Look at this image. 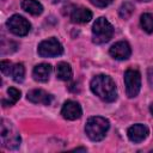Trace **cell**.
I'll use <instances>...</instances> for the list:
<instances>
[{
  "mask_svg": "<svg viewBox=\"0 0 153 153\" xmlns=\"http://www.w3.org/2000/svg\"><path fill=\"white\" fill-rule=\"evenodd\" d=\"M91 91L104 102H114L117 98V90L114 80L104 74H99L91 80Z\"/></svg>",
  "mask_w": 153,
  "mask_h": 153,
  "instance_id": "6da1fadb",
  "label": "cell"
},
{
  "mask_svg": "<svg viewBox=\"0 0 153 153\" xmlns=\"http://www.w3.org/2000/svg\"><path fill=\"white\" fill-rule=\"evenodd\" d=\"M109 121L100 116L90 117L85 126V133L92 141H100L109 130Z\"/></svg>",
  "mask_w": 153,
  "mask_h": 153,
  "instance_id": "7a4b0ae2",
  "label": "cell"
},
{
  "mask_svg": "<svg viewBox=\"0 0 153 153\" xmlns=\"http://www.w3.org/2000/svg\"><path fill=\"white\" fill-rule=\"evenodd\" d=\"M114 35V27L104 17L98 18L92 26V39L96 44L106 43Z\"/></svg>",
  "mask_w": 153,
  "mask_h": 153,
  "instance_id": "3957f363",
  "label": "cell"
},
{
  "mask_svg": "<svg viewBox=\"0 0 153 153\" xmlns=\"http://www.w3.org/2000/svg\"><path fill=\"white\" fill-rule=\"evenodd\" d=\"M1 140L4 147L8 149H16L20 145V136L18 131L12 127V124L2 120L1 122Z\"/></svg>",
  "mask_w": 153,
  "mask_h": 153,
  "instance_id": "277c9868",
  "label": "cell"
},
{
  "mask_svg": "<svg viewBox=\"0 0 153 153\" xmlns=\"http://www.w3.org/2000/svg\"><path fill=\"white\" fill-rule=\"evenodd\" d=\"M124 85L129 98L136 97L141 88V74L139 71L129 68L124 73Z\"/></svg>",
  "mask_w": 153,
  "mask_h": 153,
  "instance_id": "5b68a950",
  "label": "cell"
},
{
  "mask_svg": "<svg viewBox=\"0 0 153 153\" xmlns=\"http://www.w3.org/2000/svg\"><path fill=\"white\" fill-rule=\"evenodd\" d=\"M37 51H38V55L42 57H53V56L61 55L63 53V48L56 38L51 37V38L42 41L38 44Z\"/></svg>",
  "mask_w": 153,
  "mask_h": 153,
  "instance_id": "8992f818",
  "label": "cell"
},
{
  "mask_svg": "<svg viewBox=\"0 0 153 153\" xmlns=\"http://www.w3.org/2000/svg\"><path fill=\"white\" fill-rule=\"evenodd\" d=\"M6 25H7L8 30H10L12 33L17 35V36H25V35L29 33V31H30V29H31L30 23H29L24 17H22V16H19V14L12 16V17L7 20Z\"/></svg>",
  "mask_w": 153,
  "mask_h": 153,
  "instance_id": "52a82bcc",
  "label": "cell"
},
{
  "mask_svg": "<svg viewBox=\"0 0 153 153\" xmlns=\"http://www.w3.org/2000/svg\"><path fill=\"white\" fill-rule=\"evenodd\" d=\"M81 114H82L81 106L79 105V103L74 100H67L61 109V115L63 116V118L69 120V121L78 120L81 116Z\"/></svg>",
  "mask_w": 153,
  "mask_h": 153,
  "instance_id": "ba28073f",
  "label": "cell"
},
{
  "mask_svg": "<svg viewBox=\"0 0 153 153\" xmlns=\"http://www.w3.org/2000/svg\"><path fill=\"white\" fill-rule=\"evenodd\" d=\"M109 53L116 60H127L131 54V49L126 41H120L110 48Z\"/></svg>",
  "mask_w": 153,
  "mask_h": 153,
  "instance_id": "9c48e42d",
  "label": "cell"
},
{
  "mask_svg": "<svg viewBox=\"0 0 153 153\" xmlns=\"http://www.w3.org/2000/svg\"><path fill=\"white\" fill-rule=\"evenodd\" d=\"M26 98L31 103L44 104V105H49L51 103V99H53V97L48 92H45L43 90H39V88H35V90L29 91L27 94H26Z\"/></svg>",
  "mask_w": 153,
  "mask_h": 153,
  "instance_id": "30bf717a",
  "label": "cell"
},
{
  "mask_svg": "<svg viewBox=\"0 0 153 153\" xmlns=\"http://www.w3.org/2000/svg\"><path fill=\"white\" fill-rule=\"evenodd\" d=\"M127 134H128V137H129L130 141L137 143V142L143 141L147 137V135H148V128L146 126H143V124L137 123V124H134V126L129 127Z\"/></svg>",
  "mask_w": 153,
  "mask_h": 153,
  "instance_id": "8fae6325",
  "label": "cell"
},
{
  "mask_svg": "<svg viewBox=\"0 0 153 153\" xmlns=\"http://www.w3.org/2000/svg\"><path fill=\"white\" fill-rule=\"evenodd\" d=\"M69 17H71V20L73 23L85 24L92 19V12L85 7H75L74 10H72Z\"/></svg>",
  "mask_w": 153,
  "mask_h": 153,
  "instance_id": "7c38bea8",
  "label": "cell"
},
{
  "mask_svg": "<svg viewBox=\"0 0 153 153\" xmlns=\"http://www.w3.org/2000/svg\"><path fill=\"white\" fill-rule=\"evenodd\" d=\"M51 74V66L49 63H39L35 66L32 71V76L36 81L45 82Z\"/></svg>",
  "mask_w": 153,
  "mask_h": 153,
  "instance_id": "4fadbf2b",
  "label": "cell"
},
{
  "mask_svg": "<svg viewBox=\"0 0 153 153\" xmlns=\"http://www.w3.org/2000/svg\"><path fill=\"white\" fill-rule=\"evenodd\" d=\"M20 6L25 12L32 16H38L43 12V6L37 0H23Z\"/></svg>",
  "mask_w": 153,
  "mask_h": 153,
  "instance_id": "5bb4252c",
  "label": "cell"
},
{
  "mask_svg": "<svg viewBox=\"0 0 153 153\" xmlns=\"http://www.w3.org/2000/svg\"><path fill=\"white\" fill-rule=\"evenodd\" d=\"M56 75L60 80L67 81L72 78V68L67 62H60L56 67Z\"/></svg>",
  "mask_w": 153,
  "mask_h": 153,
  "instance_id": "9a60e30c",
  "label": "cell"
},
{
  "mask_svg": "<svg viewBox=\"0 0 153 153\" xmlns=\"http://www.w3.org/2000/svg\"><path fill=\"white\" fill-rule=\"evenodd\" d=\"M11 75L14 81L22 82L25 76V68H24L23 63H16L11 69Z\"/></svg>",
  "mask_w": 153,
  "mask_h": 153,
  "instance_id": "2e32d148",
  "label": "cell"
},
{
  "mask_svg": "<svg viewBox=\"0 0 153 153\" xmlns=\"http://www.w3.org/2000/svg\"><path fill=\"white\" fill-rule=\"evenodd\" d=\"M7 94H8V99H4L2 100V104L4 106H8V105H13L14 103H17L20 98V91L14 88V87H10L7 90Z\"/></svg>",
  "mask_w": 153,
  "mask_h": 153,
  "instance_id": "e0dca14e",
  "label": "cell"
},
{
  "mask_svg": "<svg viewBox=\"0 0 153 153\" xmlns=\"http://www.w3.org/2000/svg\"><path fill=\"white\" fill-rule=\"evenodd\" d=\"M140 24H141V27L147 33H152L153 32V16L151 13H143L141 16Z\"/></svg>",
  "mask_w": 153,
  "mask_h": 153,
  "instance_id": "ac0fdd59",
  "label": "cell"
},
{
  "mask_svg": "<svg viewBox=\"0 0 153 153\" xmlns=\"http://www.w3.org/2000/svg\"><path fill=\"white\" fill-rule=\"evenodd\" d=\"M133 12H134V6H133V4L128 2V1L127 2H123L121 5L120 10H118V14L123 19H128L133 14Z\"/></svg>",
  "mask_w": 153,
  "mask_h": 153,
  "instance_id": "d6986e66",
  "label": "cell"
},
{
  "mask_svg": "<svg viewBox=\"0 0 153 153\" xmlns=\"http://www.w3.org/2000/svg\"><path fill=\"white\" fill-rule=\"evenodd\" d=\"M0 68H1V72L4 74H10L12 67H11V62L7 61V60H2L1 63H0Z\"/></svg>",
  "mask_w": 153,
  "mask_h": 153,
  "instance_id": "ffe728a7",
  "label": "cell"
},
{
  "mask_svg": "<svg viewBox=\"0 0 153 153\" xmlns=\"http://www.w3.org/2000/svg\"><path fill=\"white\" fill-rule=\"evenodd\" d=\"M92 5L97 6V7H106L108 5H110L114 0H90Z\"/></svg>",
  "mask_w": 153,
  "mask_h": 153,
  "instance_id": "44dd1931",
  "label": "cell"
},
{
  "mask_svg": "<svg viewBox=\"0 0 153 153\" xmlns=\"http://www.w3.org/2000/svg\"><path fill=\"white\" fill-rule=\"evenodd\" d=\"M74 151H82V152H86V148H82V147H79V148H75Z\"/></svg>",
  "mask_w": 153,
  "mask_h": 153,
  "instance_id": "7402d4cb",
  "label": "cell"
},
{
  "mask_svg": "<svg viewBox=\"0 0 153 153\" xmlns=\"http://www.w3.org/2000/svg\"><path fill=\"white\" fill-rule=\"evenodd\" d=\"M62 1H66V0H53L54 4H59V2H62Z\"/></svg>",
  "mask_w": 153,
  "mask_h": 153,
  "instance_id": "603a6c76",
  "label": "cell"
},
{
  "mask_svg": "<svg viewBox=\"0 0 153 153\" xmlns=\"http://www.w3.org/2000/svg\"><path fill=\"white\" fill-rule=\"evenodd\" d=\"M149 110H151V112H152V115H153V104L151 105V108H149Z\"/></svg>",
  "mask_w": 153,
  "mask_h": 153,
  "instance_id": "cb8c5ba5",
  "label": "cell"
},
{
  "mask_svg": "<svg viewBox=\"0 0 153 153\" xmlns=\"http://www.w3.org/2000/svg\"><path fill=\"white\" fill-rule=\"evenodd\" d=\"M139 1H149V0H139Z\"/></svg>",
  "mask_w": 153,
  "mask_h": 153,
  "instance_id": "d4e9b609",
  "label": "cell"
}]
</instances>
